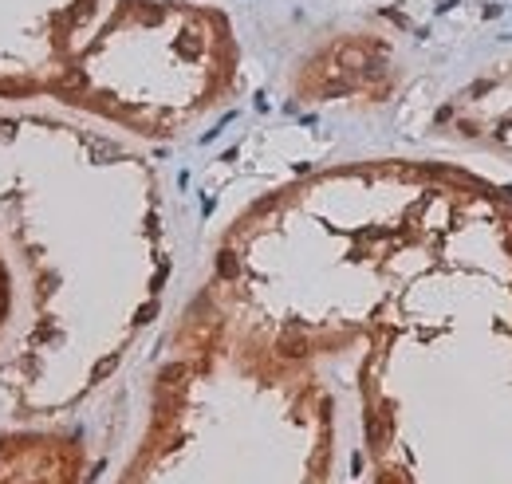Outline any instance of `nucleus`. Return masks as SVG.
<instances>
[{"instance_id": "nucleus-5", "label": "nucleus", "mask_w": 512, "mask_h": 484, "mask_svg": "<svg viewBox=\"0 0 512 484\" xmlns=\"http://www.w3.org/2000/svg\"><path fill=\"white\" fill-rule=\"evenodd\" d=\"M402 83L394 40L375 28H339L292 67V99L304 107H383Z\"/></svg>"}, {"instance_id": "nucleus-6", "label": "nucleus", "mask_w": 512, "mask_h": 484, "mask_svg": "<svg viewBox=\"0 0 512 484\" xmlns=\"http://www.w3.org/2000/svg\"><path fill=\"white\" fill-rule=\"evenodd\" d=\"M91 441L71 422L0 425V484H87Z\"/></svg>"}, {"instance_id": "nucleus-7", "label": "nucleus", "mask_w": 512, "mask_h": 484, "mask_svg": "<svg viewBox=\"0 0 512 484\" xmlns=\"http://www.w3.org/2000/svg\"><path fill=\"white\" fill-rule=\"evenodd\" d=\"M438 126L449 138L473 146H512V60H501L477 71L461 91H453L438 115Z\"/></svg>"}, {"instance_id": "nucleus-4", "label": "nucleus", "mask_w": 512, "mask_h": 484, "mask_svg": "<svg viewBox=\"0 0 512 484\" xmlns=\"http://www.w3.org/2000/svg\"><path fill=\"white\" fill-rule=\"evenodd\" d=\"M335 425L323 366L272 359L197 288L162 343L115 484H331Z\"/></svg>"}, {"instance_id": "nucleus-8", "label": "nucleus", "mask_w": 512, "mask_h": 484, "mask_svg": "<svg viewBox=\"0 0 512 484\" xmlns=\"http://www.w3.org/2000/svg\"><path fill=\"white\" fill-rule=\"evenodd\" d=\"M16 323H20V276H16V264L8 256L4 229H0V359H4V347L16 331Z\"/></svg>"}, {"instance_id": "nucleus-1", "label": "nucleus", "mask_w": 512, "mask_h": 484, "mask_svg": "<svg viewBox=\"0 0 512 484\" xmlns=\"http://www.w3.org/2000/svg\"><path fill=\"white\" fill-rule=\"evenodd\" d=\"M245 323L288 363L355 355L371 484H512L505 185L402 158Z\"/></svg>"}, {"instance_id": "nucleus-3", "label": "nucleus", "mask_w": 512, "mask_h": 484, "mask_svg": "<svg viewBox=\"0 0 512 484\" xmlns=\"http://www.w3.org/2000/svg\"><path fill=\"white\" fill-rule=\"evenodd\" d=\"M241 36L205 0H0V103L174 142L241 83Z\"/></svg>"}, {"instance_id": "nucleus-2", "label": "nucleus", "mask_w": 512, "mask_h": 484, "mask_svg": "<svg viewBox=\"0 0 512 484\" xmlns=\"http://www.w3.org/2000/svg\"><path fill=\"white\" fill-rule=\"evenodd\" d=\"M0 229L20 276L0 414L60 422L162 315L170 244L158 174L99 122L0 103Z\"/></svg>"}]
</instances>
